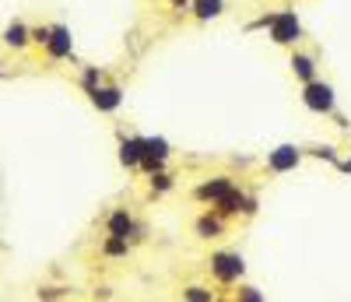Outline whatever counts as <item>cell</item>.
<instances>
[{"mask_svg":"<svg viewBox=\"0 0 351 302\" xmlns=\"http://www.w3.org/2000/svg\"><path fill=\"white\" fill-rule=\"evenodd\" d=\"M299 162H302V151L295 144H281V148H274L267 155V169L271 172H291Z\"/></svg>","mask_w":351,"mask_h":302,"instance_id":"obj_4","label":"cell"},{"mask_svg":"<svg viewBox=\"0 0 351 302\" xmlns=\"http://www.w3.org/2000/svg\"><path fill=\"white\" fill-rule=\"evenodd\" d=\"M127 253H130V239L106 235V243H102V257H127Z\"/></svg>","mask_w":351,"mask_h":302,"instance_id":"obj_14","label":"cell"},{"mask_svg":"<svg viewBox=\"0 0 351 302\" xmlns=\"http://www.w3.org/2000/svg\"><path fill=\"white\" fill-rule=\"evenodd\" d=\"M176 4H183V8H186V0H176Z\"/></svg>","mask_w":351,"mask_h":302,"instance_id":"obj_22","label":"cell"},{"mask_svg":"<svg viewBox=\"0 0 351 302\" xmlns=\"http://www.w3.org/2000/svg\"><path fill=\"white\" fill-rule=\"evenodd\" d=\"M341 169H344V172H351V159H348V162H341Z\"/></svg>","mask_w":351,"mask_h":302,"instance_id":"obj_21","label":"cell"},{"mask_svg":"<svg viewBox=\"0 0 351 302\" xmlns=\"http://www.w3.org/2000/svg\"><path fill=\"white\" fill-rule=\"evenodd\" d=\"M193 232H197L200 239H215V235H221V232H225V218H218L215 211H208V215H200V218H197Z\"/></svg>","mask_w":351,"mask_h":302,"instance_id":"obj_11","label":"cell"},{"mask_svg":"<svg viewBox=\"0 0 351 302\" xmlns=\"http://www.w3.org/2000/svg\"><path fill=\"white\" fill-rule=\"evenodd\" d=\"M299 36H302V25H299V18L291 11H281V14L271 18V39L278 46H295Z\"/></svg>","mask_w":351,"mask_h":302,"instance_id":"obj_2","label":"cell"},{"mask_svg":"<svg viewBox=\"0 0 351 302\" xmlns=\"http://www.w3.org/2000/svg\"><path fill=\"white\" fill-rule=\"evenodd\" d=\"M92 102H95V109H102V113H112V109H120V102H123V95H120V88H102V84H95L92 92Z\"/></svg>","mask_w":351,"mask_h":302,"instance_id":"obj_9","label":"cell"},{"mask_svg":"<svg viewBox=\"0 0 351 302\" xmlns=\"http://www.w3.org/2000/svg\"><path fill=\"white\" fill-rule=\"evenodd\" d=\"M221 0H193V11H197V18H218L221 14Z\"/></svg>","mask_w":351,"mask_h":302,"instance_id":"obj_15","label":"cell"},{"mask_svg":"<svg viewBox=\"0 0 351 302\" xmlns=\"http://www.w3.org/2000/svg\"><path fill=\"white\" fill-rule=\"evenodd\" d=\"M243 207H246V194H243L239 187H232V190L215 204V215H218V218H232V215H239Z\"/></svg>","mask_w":351,"mask_h":302,"instance_id":"obj_8","label":"cell"},{"mask_svg":"<svg viewBox=\"0 0 351 302\" xmlns=\"http://www.w3.org/2000/svg\"><path fill=\"white\" fill-rule=\"evenodd\" d=\"M0 43H4L8 49H25L28 43H32V39H28V25L25 21H11L4 28V39H0Z\"/></svg>","mask_w":351,"mask_h":302,"instance_id":"obj_10","label":"cell"},{"mask_svg":"<svg viewBox=\"0 0 351 302\" xmlns=\"http://www.w3.org/2000/svg\"><path fill=\"white\" fill-rule=\"evenodd\" d=\"M152 190H155V194L172 190V176H169V172H155V176H152Z\"/></svg>","mask_w":351,"mask_h":302,"instance_id":"obj_17","label":"cell"},{"mask_svg":"<svg viewBox=\"0 0 351 302\" xmlns=\"http://www.w3.org/2000/svg\"><path fill=\"white\" fill-rule=\"evenodd\" d=\"M49 28H53V25H39V28H28V39H32L36 46H46V39H49Z\"/></svg>","mask_w":351,"mask_h":302,"instance_id":"obj_19","label":"cell"},{"mask_svg":"<svg viewBox=\"0 0 351 302\" xmlns=\"http://www.w3.org/2000/svg\"><path fill=\"white\" fill-rule=\"evenodd\" d=\"M236 302H263V299H260V292H256V288H239Z\"/></svg>","mask_w":351,"mask_h":302,"instance_id":"obj_20","label":"cell"},{"mask_svg":"<svg viewBox=\"0 0 351 302\" xmlns=\"http://www.w3.org/2000/svg\"><path fill=\"white\" fill-rule=\"evenodd\" d=\"M302 102L313 113H334V88L327 81H306L302 88Z\"/></svg>","mask_w":351,"mask_h":302,"instance_id":"obj_3","label":"cell"},{"mask_svg":"<svg viewBox=\"0 0 351 302\" xmlns=\"http://www.w3.org/2000/svg\"><path fill=\"white\" fill-rule=\"evenodd\" d=\"M106 232L109 235H120V239H130L134 232H137V225H134V215L127 207H116L112 215L106 218Z\"/></svg>","mask_w":351,"mask_h":302,"instance_id":"obj_6","label":"cell"},{"mask_svg":"<svg viewBox=\"0 0 351 302\" xmlns=\"http://www.w3.org/2000/svg\"><path fill=\"white\" fill-rule=\"evenodd\" d=\"M291 71H295V78H302V81H316V60L306 56V53H295L291 56Z\"/></svg>","mask_w":351,"mask_h":302,"instance_id":"obj_13","label":"cell"},{"mask_svg":"<svg viewBox=\"0 0 351 302\" xmlns=\"http://www.w3.org/2000/svg\"><path fill=\"white\" fill-rule=\"evenodd\" d=\"M141 155H144V137H130V141L120 144V162H123L127 169L141 165Z\"/></svg>","mask_w":351,"mask_h":302,"instance_id":"obj_12","label":"cell"},{"mask_svg":"<svg viewBox=\"0 0 351 302\" xmlns=\"http://www.w3.org/2000/svg\"><path fill=\"white\" fill-rule=\"evenodd\" d=\"M232 187H236V183H232V176H215V179H208V183H200V187H197V197H200V200H208V204H218Z\"/></svg>","mask_w":351,"mask_h":302,"instance_id":"obj_7","label":"cell"},{"mask_svg":"<svg viewBox=\"0 0 351 302\" xmlns=\"http://www.w3.org/2000/svg\"><path fill=\"white\" fill-rule=\"evenodd\" d=\"M243 270H246V264L239 253H211V275L221 285H236L243 278Z\"/></svg>","mask_w":351,"mask_h":302,"instance_id":"obj_1","label":"cell"},{"mask_svg":"<svg viewBox=\"0 0 351 302\" xmlns=\"http://www.w3.org/2000/svg\"><path fill=\"white\" fill-rule=\"evenodd\" d=\"M64 295H71V288H39V302H60Z\"/></svg>","mask_w":351,"mask_h":302,"instance_id":"obj_18","label":"cell"},{"mask_svg":"<svg viewBox=\"0 0 351 302\" xmlns=\"http://www.w3.org/2000/svg\"><path fill=\"white\" fill-rule=\"evenodd\" d=\"M53 60H67L71 53H74V43H71V32L64 25H53L49 28V39H46V46H43Z\"/></svg>","mask_w":351,"mask_h":302,"instance_id":"obj_5","label":"cell"},{"mask_svg":"<svg viewBox=\"0 0 351 302\" xmlns=\"http://www.w3.org/2000/svg\"><path fill=\"white\" fill-rule=\"evenodd\" d=\"M183 299H186V302H215V292H211L208 285H190V288L183 292Z\"/></svg>","mask_w":351,"mask_h":302,"instance_id":"obj_16","label":"cell"}]
</instances>
